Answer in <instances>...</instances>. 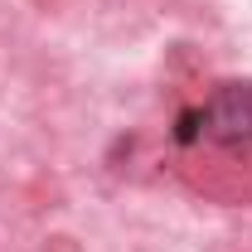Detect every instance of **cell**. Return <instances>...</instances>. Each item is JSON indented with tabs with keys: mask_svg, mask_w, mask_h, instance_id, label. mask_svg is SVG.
<instances>
[{
	"mask_svg": "<svg viewBox=\"0 0 252 252\" xmlns=\"http://www.w3.org/2000/svg\"><path fill=\"white\" fill-rule=\"evenodd\" d=\"M199 122H204V112H185V117H180V126H175V141H194V136H199Z\"/></svg>",
	"mask_w": 252,
	"mask_h": 252,
	"instance_id": "2",
	"label": "cell"
},
{
	"mask_svg": "<svg viewBox=\"0 0 252 252\" xmlns=\"http://www.w3.org/2000/svg\"><path fill=\"white\" fill-rule=\"evenodd\" d=\"M204 131L219 146H252V88L248 83H228L214 93L204 112Z\"/></svg>",
	"mask_w": 252,
	"mask_h": 252,
	"instance_id": "1",
	"label": "cell"
}]
</instances>
